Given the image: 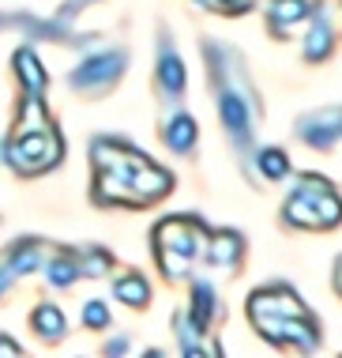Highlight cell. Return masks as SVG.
I'll return each mask as SVG.
<instances>
[{
    "mask_svg": "<svg viewBox=\"0 0 342 358\" xmlns=\"http://www.w3.org/2000/svg\"><path fill=\"white\" fill-rule=\"evenodd\" d=\"M158 140H162V148L170 155L188 159V155L195 151V143H200V121H195L188 110L170 113V117L158 124Z\"/></svg>",
    "mask_w": 342,
    "mask_h": 358,
    "instance_id": "cell-12",
    "label": "cell"
},
{
    "mask_svg": "<svg viewBox=\"0 0 342 358\" xmlns=\"http://www.w3.org/2000/svg\"><path fill=\"white\" fill-rule=\"evenodd\" d=\"M214 4V12H222V15H248L252 8H256V0H211Z\"/></svg>",
    "mask_w": 342,
    "mask_h": 358,
    "instance_id": "cell-24",
    "label": "cell"
},
{
    "mask_svg": "<svg viewBox=\"0 0 342 358\" xmlns=\"http://www.w3.org/2000/svg\"><path fill=\"white\" fill-rule=\"evenodd\" d=\"M75 260H80V279H105L117 264V257L105 245H80Z\"/></svg>",
    "mask_w": 342,
    "mask_h": 358,
    "instance_id": "cell-20",
    "label": "cell"
},
{
    "mask_svg": "<svg viewBox=\"0 0 342 358\" xmlns=\"http://www.w3.org/2000/svg\"><path fill=\"white\" fill-rule=\"evenodd\" d=\"M31 332L42 343H49V347L64 343L68 340V317H64V309L57 306V302H38L31 309Z\"/></svg>",
    "mask_w": 342,
    "mask_h": 358,
    "instance_id": "cell-17",
    "label": "cell"
},
{
    "mask_svg": "<svg viewBox=\"0 0 342 358\" xmlns=\"http://www.w3.org/2000/svg\"><path fill=\"white\" fill-rule=\"evenodd\" d=\"M128 64H132V53L124 50V45H87L80 50L75 57V64L68 69L64 83L72 94H80V99H105V94H113L121 80L128 76Z\"/></svg>",
    "mask_w": 342,
    "mask_h": 358,
    "instance_id": "cell-5",
    "label": "cell"
},
{
    "mask_svg": "<svg viewBox=\"0 0 342 358\" xmlns=\"http://www.w3.org/2000/svg\"><path fill=\"white\" fill-rule=\"evenodd\" d=\"M207 222L192 211H181V215H165L154 222L151 230V253L158 272L177 283V279H188L195 260H203V249H207Z\"/></svg>",
    "mask_w": 342,
    "mask_h": 358,
    "instance_id": "cell-4",
    "label": "cell"
},
{
    "mask_svg": "<svg viewBox=\"0 0 342 358\" xmlns=\"http://www.w3.org/2000/svg\"><path fill=\"white\" fill-rule=\"evenodd\" d=\"M335 45H339V31H335V23L324 15V8H320V12L308 19V34H305L301 53H305L308 64H320V61H327V57L335 53Z\"/></svg>",
    "mask_w": 342,
    "mask_h": 358,
    "instance_id": "cell-16",
    "label": "cell"
},
{
    "mask_svg": "<svg viewBox=\"0 0 342 358\" xmlns=\"http://www.w3.org/2000/svg\"><path fill=\"white\" fill-rule=\"evenodd\" d=\"M80 324L87 328V332H110V328H113L110 302H105V298H91V302H83V309H80Z\"/></svg>",
    "mask_w": 342,
    "mask_h": 358,
    "instance_id": "cell-22",
    "label": "cell"
},
{
    "mask_svg": "<svg viewBox=\"0 0 342 358\" xmlns=\"http://www.w3.org/2000/svg\"><path fill=\"white\" fill-rule=\"evenodd\" d=\"M335 287H339V294H342V257H339V264H335Z\"/></svg>",
    "mask_w": 342,
    "mask_h": 358,
    "instance_id": "cell-29",
    "label": "cell"
},
{
    "mask_svg": "<svg viewBox=\"0 0 342 358\" xmlns=\"http://www.w3.org/2000/svg\"><path fill=\"white\" fill-rule=\"evenodd\" d=\"M64 155L68 143L53 110H49V99L19 94L15 121L0 136V166H8L19 181H38L61 166Z\"/></svg>",
    "mask_w": 342,
    "mask_h": 358,
    "instance_id": "cell-3",
    "label": "cell"
},
{
    "mask_svg": "<svg viewBox=\"0 0 342 358\" xmlns=\"http://www.w3.org/2000/svg\"><path fill=\"white\" fill-rule=\"evenodd\" d=\"M203 61H207V83L214 94V110H218L222 132L241 155L248 151L252 136L260 124V94L248 76V64L237 45L222 42V38H203Z\"/></svg>",
    "mask_w": 342,
    "mask_h": 358,
    "instance_id": "cell-2",
    "label": "cell"
},
{
    "mask_svg": "<svg viewBox=\"0 0 342 358\" xmlns=\"http://www.w3.org/2000/svg\"><path fill=\"white\" fill-rule=\"evenodd\" d=\"M42 272H45V283L53 290H72L75 283H80V260H75V249L61 245L57 253H49L42 260Z\"/></svg>",
    "mask_w": 342,
    "mask_h": 358,
    "instance_id": "cell-18",
    "label": "cell"
},
{
    "mask_svg": "<svg viewBox=\"0 0 342 358\" xmlns=\"http://www.w3.org/2000/svg\"><path fill=\"white\" fill-rule=\"evenodd\" d=\"M218 317H222V302H218V294H214V287L207 283V279L192 283V290H188V309H184V321L192 324V332H195V336H207Z\"/></svg>",
    "mask_w": 342,
    "mask_h": 358,
    "instance_id": "cell-14",
    "label": "cell"
},
{
    "mask_svg": "<svg viewBox=\"0 0 342 358\" xmlns=\"http://www.w3.org/2000/svg\"><path fill=\"white\" fill-rule=\"evenodd\" d=\"M42 260H45V241L34 238V234H27V238L8 241L0 264H4L15 279H23V275H34L38 268H42Z\"/></svg>",
    "mask_w": 342,
    "mask_h": 358,
    "instance_id": "cell-15",
    "label": "cell"
},
{
    "mask_svg": "<svg viewBox=\"0 0 342 358\" xmlns=\"http://www.w3.org/2000/svg\"><path fill=\"white\" fill-rule=\"evenodd\" d=\"M0 358H27V351L19 347L8 332H0Z\"/></svg>",
    "mask_w": 342,
    "mask_h": 358,
    "instance_id": "cell-27",
    "label": "cell"
},
{
    "mask_svg": "<svg viewBox=\"0 0 342 358\" xmlns=\"http://www.w3.org/2000/svg\"><path fill=\"white\" fill-rule=\"evenodd\" d=\"M244 253H248V245H244V234L241 230H211L207 234V249H203V264L218 268V272H241L244 264Z\"/></svg>",
    "mask_w": 342,
    "mask_h": 358,
    "instance_id": "cell-11",
    "label": "cell"
},
{
    "mask_svg": "<svg viewBox=\"0 0 342 358\" xmlns=\"http://www.w3.org/2000/svg\"><path fill=\"white\" fill-rule=\"evenodd\" d=\"M12 287H15V275H12V272H8V268H4V264H0V302H4V298H8V294H12Z\"/></svg>",
    "mask_w": 342,
    "mask_h": 358,
    "instance_id": "cell-28",
    "label": "cell"
},
{
    "mask_svg": "<svg viewBox=\"0 0 342 358\" xmlns=\"http://www.w3.org/2000/svg\"><path fill=\"white\" fill-rule=\"evenodd\" d=\"M91 159V204L94 208H121L143 211L165 200L177 185L162 162H154L143 148H135L128 136L102 132L87 143Z\"/></svg>",
    "mask_w": 342,
    "mask_h": 358,
    "instance_id": "cell-1",
    "label": "cell"
},
{
    "mask_svg": "<svg viewBox=\"0 0 342 358\" xmlns=\"http://www.w3.org/2000/svg\"><path fill=\"white\" fill-rule=\"evenodd\" d=\"M140 358H165V351H158V347H151V351H143Z\"/></svg>",
    "mask_w": 342,
    "mask_h": 358,
    "instance_id": "cell-30",
    "label": "cell"
},
{
    "mask_svg": "<svg viewBox=\"0 0 342 358\" xmlns=\"http://www.w3.org/2000/svg\"><path fill=\"white\" fill-rule=\"evenodd\" d=\"M113 298L121 306H128V309H147V306H151V298H154L151 279H147L140 268H128V272L113 275Z\"/></svg>",
    "mask_w": 342,
    "mask_h": 358,
    "instance_id": "cell-19",
    "label": "cell"
},
{
    "mask_svg": "<svg viewBox=\"0 0 342 358\" xmlns=\"http://www.w3.org/2000/svg\"><path fill=\"white\" fill-rule=\"evenodd\" d=\"M12 76L19 83V94L49 99L53 76H49V64L42 61V53L34 50V42H23V45H15V50H12Z\"/></svg>",
    "mask_w": 342,
    "mask_h": 358,
    "instance_id": "cell-9",
    "label": "cell"
},
{
    "mask_svg": "<svg viewBox=\"0 0 342 358\" xmlns=\"http://www.w3.org/2000/svg\"><path fill=\"white\" fill-rule=\"evenodd\" d=\"M192 4H200V8H214V4H211V0H192Z\"/></svg>",
    "mask_w": 342,
    "mask_h": 358,
    "instance_id": "cell-31",
    "label": "cell"
},
{
    "mask_svg": "<svg viewBox=\"0 0 342 358\" xmlns=\"http://www.w3.org/2000/svg\"><path fill=\"white\" fill-rule=\"evenodd\" d=\"M132 351V340L128 336H110V340L102 343V358H124Z\"/></svg>",
    "mask_w": 342,
    "mask_h": 358,
    "instance_id": "cell-25",
    "label": "cell"
},
{
    "mask_svg": "<svg viewBox=\"0 0 342 358\" xmlns=\"http://www.w3.org/2000/svg\"><path fill=\"white\" fill-rule=\"evenodd\" d=\"M252 328L263 336L267 343L282 347V351H297V355H308L324 343L320 336V324L312 313H301V317H263V321H252Z\"/></svg>",
    "mask_w": 342,
    "mask_h": 358,
    "instance_id": "cell-7",
    "label": "cell"
},
{
    "mask_svg": "<svg viewBox=\"0 0 342 358\" xmlns=\"http://www.w3.org/2000/svg\"><path fill=\"white\" fill-rule=\"evenodd\" d=\"M308 313L305 302L297 298V290L286 283H271L248 294V321H263V317H301Z\"/></svg>",
    "mask_w": 342,
    "mask_h": 358,
    "instance_id": "cell-10",
    "label": "cell"
},
{
    "mask_svg": "<svg viewBox=\"0 0 342 358\" xmlns=\"http://www.w3.org/2000/svg\"><path fill=\"white\" fill-rule=\"evenodd\" d=\"M320 117H324V124L331 129V136H335V143L342 140V106H331V110H320Z\"/></svg>",
    "mask_w": 342,
    "mask_h": 358,
    "instance_id": "cell-26",
    "label": "cell"
},
{
    "mask_svg": "<svg viewBox=\"0 0 342 358\" xmlns=\"http://www.w3.org/2000/svg\"><path fill=\"white\" fill-rule=\"evenodd\" d=\"M316 12H320L316 0H267L263 19H267V31L275 34V38H286L293 27L308 23Z\"/></svg>",
    "mask_w": 342,
    "mask_h": 358,
    "instance_id": "cell-13",
    "label": "cell"
},
{
    "mask_svg": "<svg viewBox=\"0 0 342 358\" xmlns=\"http://www.w3.org/2000/svg\"><path fill=\"white\" fill-rule=\"evenodd\" d=\"M282 219L293 230H335L342 222V196L327 178L301 173L290 196L282 200Z\"/></svg>",
    "mask_w": 342,
    "mask_h": 358,
    "instance_id": "cell-6",
    "label": "cell"
},
{
    "mask_svg": "<svg viewBox=\"0 0 342 358\" xmlns=\"http://www.w3.org/2000/svg\"><path fill=\"white\" fill-rule=\"evenodd\" d=\"M181 351H184L181 358H226L218 340H192V343H184Z\"/></svg>",
    "mask_w": 342,
    "mask_h": 358,
    "instance_id": "cell-23",
    "label": "cell"
},
{
    "mask_svg": "<svg viewBox=\"0 0 342 358\" xmlns=\"http://www.w3.org/2000/svg\"><path fill=\"white\" fill-rule=\"evenodd\" d=\"M154 91H158L165 102H184V94H188L184 57L177 50V42L165 31L158 34V42H154Z\"/></svg>",
    "mask_w": 342,
    "mask_h": 358,
    "instance_id": "cell-8",
    "label": "cell"
},
{
    "mask_svg": "<svg viewBox=\"0 0 342 358\" xmlns=\"http://www.w3.org/2000/svg\"><path fill=\"white\" fill-rule=\"evenodd\" d=\"M252 162H256L260 178L271 181V185L290 178V155L282 151V148H260V151H252Z\"/></svg>",
    "mask_w": 342,
    "mask_h": 358,
    "instance_id": "cell-21",
    "label": "cell"
}]
</instances>
